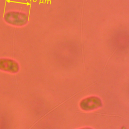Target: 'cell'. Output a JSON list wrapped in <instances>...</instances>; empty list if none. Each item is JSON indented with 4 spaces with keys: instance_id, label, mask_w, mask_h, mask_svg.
Masks as SVG:
<instances>
[{
    "instance_id": "obj_1",
    "label": "cell",
    "mask_w": 129,
    "mask_h": 129,
    "mask_svg": "<svg viewBox=\"0 0 129 129\" xmlns=\"http://www.w3.org/2000/svg\"><path fill=\"white\" fill-rule=\"evenodd\" d=\"M5 21L13 25L22 26L26 24L28 20V16L23 13L10 12L5 16Z\"/></svg>"
},
{
    "instance_id": "obj_2",
    "label": "cell",
    "mask_w": 129,
    "mask_h": 129,
    "mask_svg": "<svg viewBox=\"0 0 129 129\" xmlns=\"http://www.w3.org/2000/svg\"><path fill=\"white\" fill-rule=\"evenodd\" d=\"M80 107L84 110H92L101 106L102 102L100 98L96 96H91L81 101Z\"/></svg>"
},
{
    "instance_id": "obj_3",
    "label": "cell",
    "mask_w": 129,
    "mask_h": 129,
    "mask_svg": "<svg viewBox=\"0 0 129 129\" xmlns=\"http://www.w3.org/2000/svg\"><path fill=\"white\" fill-rule=\"evenodd\" d=\"M0 70L11 73H16L19 70V66L18 62L13 59L1 58Z\"/></svg>"
},
{
    "instance_id": "obj_4",
    "label": "cell",
    "mask_w": 129,
    "mask_h": 129,
    "mask_svg": "<svg viewBox=\"0 0 129 129\" xmlns=\"http://www.w3.org/2000/svg\"><path fill=\"white\" fill-rule=\"evenodd\" d=\"M80 129H92V128H89V127H86V128H80Z\"/></svg>"
}]
</instances>
